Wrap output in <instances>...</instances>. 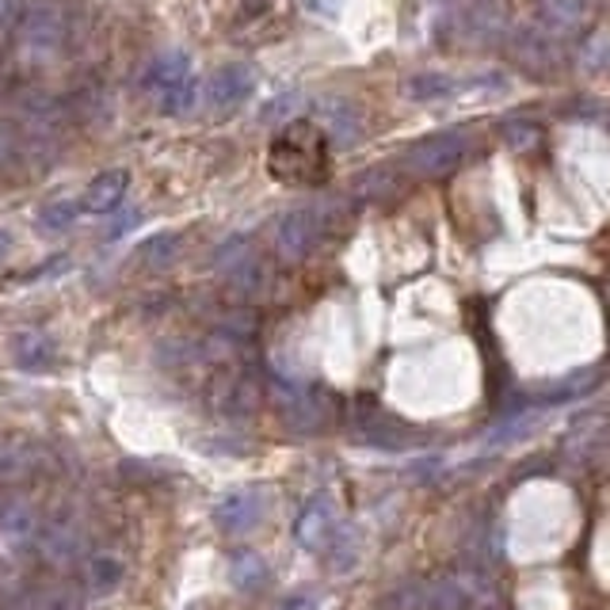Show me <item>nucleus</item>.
<instances>
[{"mask_svg": "<svg viewBox=\"0 0 610 610\" xmlns=\"http://www.w3.org/2000/svg\"><path fill=\"white\" fill-rule=\"evenodd\" d=\"M80 545H85V534L69 515H58L50 523L39 527V545H35V561L50 564V569H66V564L80 561Z\"/></svg>", "mask_w": 610, "mask_h": 610, "instance_id": "13", "label": "nucleus"}, {"mask_svg": "<svg viewBox=\"0 0 610 610\" xmlns=\"http://www.w3.org/2000/svg\"><path fill=\"white\" fill-rule=\"evenodd\" d=\"M478 603V588L470 580L457 577H439V580H420V584L397 588L382 603V610H465Z\"/></svg>", "mask_w": 610, "mask_h": 610, "instance_id": "5", "label": "nucleus"}, {"mask_svg": "<svg viewBox=\"0 0 610 610\" xmlns=\"http://www.w3.org/2000/svg\"><path fill=\"white\" fill-rule=\"evenodd\" d=\"M214 272L237 294H259L267 286V264L248 233H233L226 245L214 253Z\"/></svg>", "mask_w": 610, "mask_h": 610, "instance_id": "6", "label": "nucleus"}, {"mask_svg": "<svg viewBox=\"0 0 610 610\" xmlns=\"http://www.w3.org/2000/svg\"><path fill=\"white\" fill-rule=\"evenodd\" d=\"M122 580V561L111 558V553H88L85 558V588L92 596H104Z\"/></svg>", "mask_w": 610, "mask_h": 610, "instance_id": "20", "label": "nucleus"}, {"mask_svg": "<svg viewBox=\"0 0 610 610\" xmlns=\"http://www.w3.org/2000/svg\"><path fill=\"white\" fill-rule=\"evenodd\" d=\"M596 8L599 0H534V20L538 31L564 39V35H577L580 27H588Z\"/></svg>", "mask_w": 610, "mask_h": 610, "instance_id": "14", "label": "nucleus"}, {"mask_svg": "<svg viewBox=\"0 0 610 610\" xmlns=\"http://www.w3.org/2000/svg\"><path fill=\"white\" fill-rule=\"evenodd\" d=\"M66 47V16L53 0H35L20 20V53L27 61H50Z\"/></svg>", "mask_w": 610, "mask_h": 610, "instance_id": "7", "label": "nucleus"}, {"mask_svg": "<svg viewBox=\"0 0 610 610\" xmlns=\"http://www.w3.org/2000/svg\"><path fill=\"white\" fill-rule=\"evenodd\" d=\"M328 138L313 119H291L267 146V173L286 187H321L328 179Z\"/></svg>", "mask_w": 610, "mask_h": 610, "instance_id": "1", "label": "nucleus"}, {"mask_svg": "<svg viewBox=\"0 0 610 610\" xmlns=\"http://www.w3.org/2000/svg\"><path fill=\"white\" fill-rule=\"evenodd\" d=\"M253 92H256V69L245 66V61H226V66H218L206 77L199 104L210 115H229L237 107H245Z\"/></svg>", "mask_w": 610, "mask_h": 610, "instance_id": "10", "label": "nucleus"}, {"mask_svg": "<svg viewBox=\"0 0 610 610\" xmlns=\"http://www.w3.org/2000/svg\"><path fill=\"white\" fill-rule=\"evenodd\" d=\"M325 233H328V214L317 210V206H298V210H286L275 222V248H279L286 264H302L321 245Z\"/></svg>", "mask_w": 610, "mask_h": 610, "instance_id": "9", "label": "nucleus"}, {"mask_svg": "<svg viewBox=\"0 0 610 610\" xmlns=\"http://www.w3.org/2000/svg\"><path fill=\"white\" fill-rule=\"evenodd\" d=\"M302 8L317 20H332L340 12V0H302Z\"/></svg>", "mask_w": 610, "mask_h": 610, "instance_id": "30", "label": "nucleus"}, {"mask_svg": "<svg viewBox=\"0 0 610 610\" xmlns=\"http://www.w3.org/2000/svg\"><path fill=\"white\" fill-rule=\"evenodd\" d=\"M508 47H511V58H515V66L523 69V73H534V77H550V73H561V66H564V53L561 47L553 42V35H545V31H511V39H508Z\"/></svg>", "mask_w": 610, "mask_h": 610, "instance_id": "12", "label": "nucleus"}, {"mask_svg": "<svg viewBox=\"0 0 610 610\" xmlns=\"http://www.w3.org/2000/svg\"><path fill=\"white\" fill-rule=\"evenodd\" d=\"M580 58H584L588 69H603V73H610V31L591 35L584 42V50H580Z\"/></svg>", "mask_w": 610, "mask_h": 610, "instance_id": "29", "label": "nucleus"}, {"mask_svg": "<svg viewBox=\"0 0 610 610\" xmlns=\"http://www.w3.org/2000/svg\"><path fill=\"white\" fill-rule=\"evenodd\" d=\"M12 610H77L73 599L58 588H42V591H27L12 603Z\"/></svg>", "mask_w": 610, "mask_h": 610, "instance_id": "27", "label": "nucleus"}, {"mask_svg": "<svg viewBox=\"0 0 610 610\" xmlns=\"http://www.w3.org/2000/svg\"><path fill=\"white\" fill-rule=\"evenodd\" d=\"M229 577L240 591H253L267 580V564H264V558H256L253 550H240V553H233Z\"/></svg>", "mask_w": 610, "mask_h": 610, "instance_id": "23", "label": "nucleus"}, {"mask_svg": "<svg viewBox=\"0 0 610 610\" xmlns=\"http://www.w3.org/2000/svg\"><path fill=\"white\" fill-rule=\"evenodd\" d=\"M275 405H279L283 420L298 432H321L336 412V397L317 385H291L275 382Z\"/></svg>", "mask_w": 610, "mask_h": 610, "instance_id": "8", "label": "nucleus"}, {"mask_svg": "<svg viewBox=\"0 0 610 610\" xmlns=\"http://www.w3.org/2000/svg\"><path fill=\"white\" fill-rule=\"evenodd\" d=\"M16 363H20L23 371H50L53 344L42 332H23V336H16Z\"/></svg>", "mask_w": 610, "mask_h": 610, "instance_id": "21", "label": "nucleus"}, {"mask_svg": "<svg viewBox=\"0 0 610 610\" xmlns=\"http://www.w3.org/2000/svg\"><path fill=\"white\" fill-rule=\"evenodd\" d=\"M127 187H130V173L127 168H107L88 184V191L80 195V210L85 214H115L127 199Z\"/></svg>", "mask_w": 610, "mask_h": 610, "instance_id": "17", "label": "nucleus"}, {"mask_svg": "<svg viewBox=\"0 0 610 610\" xmlns=\"http://www.w3.org/2000/svg\"><path fill=\"white\" fill-rule=\"evenodd\" d=\"M214 519H218V527L226 534H248L259 519H264V496H259L256 489L229 492V496L218 504V511H214Z\"/></svg>", "mask_w": 610, "mask_h": 610, "instance_id": "16", "label": "nucleus"}, {"mask_svg": "<svg viewBox=\"0 0 610 610\" xmlns=\"http://www.w3.org/2000/svg\"><path fill=\"white\" fill-rule=\"evenodd\" d=\"M496 134L504 146L519 149V152H531V149H538V141H542V127L531 119H504L496 127Z\"/></svg>", "mask_w": 610, "mask_h": 610, "instance_id": "24", "label": "nucleus"}, {"mask_svg": "<svg viewBox=\"0 0 610 610\" xmlns=\"http://www.w3.org/2000/svg\"><path fill=\"white\" fill-rule=\"evenodd\" d=\"M336 531H340V519H336V504H332L328 496H313L309 504L298 511V519H294V538H298L305 550H325Z\"/></svg>", "mask_w": 610, "mask_h": 610, "instance_id": "15", "label": "nucleus"}, {"mask_svg": "<svg viewBox=\"0 0 610 610\" xmlns=\"http://www.w3.org/2000/svg\"><path fill=\"white\" fill-rule=\"evenodd\" d=\"M465 610H478V607H465Z\"/></svg>", "mask_w": 610, "mask_h": 610, "instance_id": "34", "label": "nucleus"}, {"mask_svg": "<svg viewBox=\"0 0 610 610\" xmlns=\"http://www.w3.org/2000/svg\"><path fill=\"white\" fill-rule=\"evenodd\" d=\"M39 470V454L23 443H0V484H16Z\"/></svg>", "mask_w": 610, "mask_h": 610, "instance_id": "19", "label": "nucleus"}, {"mask_svg": "<svg viewBox=\"0 0 610 610\" xmlns=\"http://www.w3.org/2000/svg\"><path fill=\"white\" fill-rule=\"evenodd\" d=\"M401 191V179L390 173V168H371L366 176H358V184H355V195L358 199H366V203H385V199H393V195Z\"/></svg>", "mask_w": 610, "mask_h": 610, "instance_id": "22", "label": "nucleus"}, {"mask_svg": "<svg viewBox=\"0 0 610 610\" xmlns=\"http://www.w3.org/2000/svg\"><path fill=\"white\" fill-rule=\"evenodd\" d=\"M77 218H80V203L58 199V203H47L39 214H35V226H39L42 233H61V229L73 226Z\"/></svg>", "mask_w": 610, "mask_h": 610, "instance_id": "25", "label": "nucleus"}, {"mask_svg": "<svg viewBox=\"0 0 610 610\" xmlns=\"http://www.w3.org/2000/svg\"><path fill=\"white\" fill-rule=\"evenodd\" d=\"M179 253V237L176 233H157V237L141 240L138 245V259L146 267H168Z\"/></svg>", "mask_w": 610, "mask_h": 610, "instance_id": "26", "label": "nucleus"}, {"mask_svg": "<svg viewBox=\"0 0 610 610\" xmlns=\"http://www.w3.org/2000/svg\"><path fill=\"white\" fill-rule=\"evenodd\" d=\"M39 511L31 500H4L0 504V577H20L27 564L35 561V545H39Z\"/></svg>", "mask_w": 610, "mask_h": 610, "instance_id": "3", "label": "nucleus"}, {"mask_svg": "<svg viewBox=\"0 0 610 610\" xmlns=\"http://www.w3.org/2000/svg\"><path fill=\"white\" fill-rule=\"evenodd\" d=\"M313 122L325 130L332 149H355L358 141H363V134H366V122H363L358 104L344 100V96H325V100H317Z\"/></svg>", "mask_w": 610, "mask_h": 610, "instance_id": "11", "label": "nucleus"}, {"mask_svg": "<svg viewBox=\"0 0 610 610\" xmlns=\"http://www.w3.org/2000/svg\"><path fill=\"white\" fill-rule=\"evenodd\" d=\"M4 20H8V0H0V27H4Z\"/></svg>", "mask_w": 610, "mask_h": 610, "instance_id": "33", "label": "nucleus"}, {"mask_svg": "<svg viewBox=\"0 0 610 610\" xmlns=\"http://www.w3.org/2000/svg\"><path fill=\"white\" fill-rule=\"evenodd\" d=\"M279 610H317V599H313V596H294V599H286Z\"/></svg>", "mask_w": 610, "mask_h": 610, "instance_id": "31", "label": "nucleus"}, {"mask_svg": "<svg viewBox=\"0 0 610 610\" xmlns=\"http://www.w3.org/2000/svg\"><path fill=\"white\" fill-rule=\"evenodd\" d=\"M8 253H12V233L0 229V259H4Z\"/></svg>", "mask_w": 610, "mask_h": 610, "instance_id": "32", "label": "nucleus"}, {"mask_svg": "<svg viewBox=\"0 0 610 610\" xmlns=\"http://www.w3.org/2000/svg\"><path fill=\"white\" fill-rule=\"evenodd\" d=\"M302 107H305V96L302 92H283V96H275L272 104H264L259 119H264V122H291L294 111H302Z\"/></svg>", "mask_w": 610, "mask_h": 610, "instance_id": "28", "label": "nucleus"}, {"mask_svg": "<svg viewBox=\"0 0 610 610\" xmlns=\"http://www.w3.org/2000/svg\"><path fill=\"white\" fill-rule=\"evenodd\" d=\"M405 100L412 104H443V100H457V77L446 73H416L401 85Z\"/></svg>", "mask_w": 610, "mask_h": 610, "instance_id": "18", "label": "nucleus"}, {"mask_svg": "<svg viewBox=\"0 0 610 610\" xmlns=\"http://www.w3.org/2000/svg\"><path fill=\"white\" fill-rule=\"evenodd\" d=\"M473 134L470 130H443V134H427V138L412 141V146L401 152V168L412 176H451L465 160L473 157Z\"/></svg>", "mask_w": 610, "mask_h": 610, "instance_id": "4", "label": "nucleus"}, {"mask_svg": "<svg viewBox=\"0 0 610 610\" xmlns=\"http://www.w3.org/2000/svg\"><path fill=\"white\" fill-rule=\"evenodd\" d=\"M141 92L149 100H157V107L165 115H184L199 104V92H203V80L195 77L191 69V53L184 50H165L146 66L141 73Z\"/></svg>", "mask_w": 610, "mask_h": 610, "instance_id": "2", "label": "nucleus"}]
</instances>
